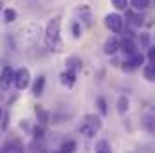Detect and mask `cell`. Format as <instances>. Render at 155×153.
Segmentation results:
<instances>
[{
    "instance_id": "cell-20",
    "label": "cell",
    "mask_w": 155,
    "mask_h": 153,
    "mask_svg": "<svg viewBox=\"0 0 155 153\" xmlns=\"http://www.w3.org/2000/svg\"><path fill=\"white\" fill-rule=\"evenodd\" d=\"M114 4V7L119 9V11H126L128 9V0H110Z\"/></svg>"
},
{
    "instance_id": "cell-6",
    "label": "cell",
    "mask_w": 155,
    "mask_h": 153,
    "mask_svg": "<svg viewBox=\"0 0 155 153\" xmlns=\"http://www.w3.org/2000/svg\"><path fill=\"white\" fill-rule=\"evenodd\" d=\"M143 65H144V54L135 52V54H132V56H130V60H128V61H124L123 69H124V70H134V69L143 67Z\"/></svg>"
},
{
    "instance_id": "cell-18",
    "label": "cell",
    "mask_w": 155,
    "mask_h": 153,
    "mask_svg": "<svg viewBox=\"0 0 155 153\" xmlns=\"http://www.w3.org/2000/svg\"><path fill=\"white\" fill-rule=\"evenodd\" d=\"M144 79H146V81H153L155 79V65L148 63V65L144 67Z\"/></svg>"
},
{
    "instance_id": "cell-8",
    "label": "cell",
    "mask_w": 155,
    "mask_h": 153,
    "mask_svg": "<svg viewBox=\"0 0 155 153\" xmlns=\"http://www.w3.org/2000/svg\"><path fill=\"white\" fill-rule=\"evenodd\" d=\"M76 13L81 16V22H85L87 25H92V13H90L88 5H79L76 9Z\"/></svg>"
},
{
    "instance_id": "cell-10",
    "label": "cell",
    "mask_w": 155,
    "mask_h": 153,
    "mask_svg": "<svg viewBox=\"0 0 155 153\" xmlns=\"http://www.w3.org/2000/svg\"><path fill=\"white\" fill-rule=\"evenodd\" d=\"M117 50H119V40H117V36H110L105 41V52L107 54H116Z\"/></svg>"
},
{
    "instance_id": "cell-22",
    "label": "cell",
    "mask_w": 155,
    "mask_h": 153,
    "mask_svg": "<svg viewBox=\"0 0 155 153\" xmlns=\"http://www.w3.org/2000/svg\"><path fill=\"white\" fill-rule=\"evenodd\" d=\"M141 43H143L144 49H150V47H152V43H150V34H148V33H143V34H141Z\"/></svg>"
},
{
    "instance_id": "cell-4",
    "label": "cell",
    "mask_w": 155,
    "mask_h": 153,
    "mask_svg": "<svg viewBox=\"0 0 155 153\" xmlns=\"http://www.w3.org/2000/svg\"><path fill=\"white\" fill-rule=\"evenodd\" d=\"M105 25H107V29H108L110 33L119 34V33L123 31V18H121L117 13H110V15L105 16Z\"/></svg>"
},
{
    "instance_id": "cell-16",
    "label": "cell",
    "mask_w": 155,
    "mask_h": 153,
    "mask_svg": "<svg viewBox=\"0 0 155 153\" xmlns=\"http://www.w3.org/2000/svg\"><path fill=\"white\" fill-rule=\"evenodd\" d=\"M76 151V142L74 141H65L60 146V153H74Z\"/></svg>"
},
{
    "instance_id": "cell-12",
    "label": "cell",
    "mask_w": 155,
    "mask_h": 153,
    "mask_svg": "<svg viewBox=\"0 0 155 153\" xmlns=\"http://www.w3.org/2000/svg\"><path fill=\"white\" fill-rule=\"evenodd\" d=\"M43 86H45V76H38V79L33 85V94L35 96H41L43 94Z\"/></svg>"
},
{
    "instance_id": "cell-28",
    "label": "cell",
    "mask_w": 155,
    "mask_h": 153,
    "mask_svg": "<svg viewBox=\"0 0 155 153\" xmlns=\"http://www.w3.org/2000/svg\"><path fill=\"white\" fill-rule=\"evenodd\" d=\"M2 9H4V4H2V0H0V11H2Z\"/></svg>"
},
{
    "instance_id": "cell-14",
    "label": "cell",
    "mask_w": 155,
    "mask_h": 153,
    "mask_svg": "<svg viewBox=\"0 0 155 153\" xmlns=\"http://www.w3.org/2000/svg\"><path fill=\"white\" fill-rule=\"evenodd\" d=\"M130 5L135 11H144L146 7H150V0H130Z\"/></svg>"
},
{
    "instance_id": "cell-25",
    "label": "cell",
    "mask_w": 155,
    "mask_h": 153,
    "mask_svg": "<svg viewBox=\"0 0 155 153\" xmlns=\"http://www.w3.org/2000/svg\"><path fill=\"white\" fill-rule=\"evenodd\" d=\"M148 61H150L152 65H155V47L153 45L148 49Z\"/></svg>"
},
{
    "instance_id": "cell-26",
    "label": "cell",
    "mask_w": 155,
    "mask_h": 153,
    "mask_svg": "<svg viewBox=\"0 0 155 153\" xmlns=\"http://www.w3.org/2000/svg\"><path fill=\"white\" fill-rule=\"evenodd\" d=\"M33 135H35L36 139L43 137V128H41V126H40V128H35V130H33Z\"/></svg>"
},
{
    "instance_id": "cell-23",
    "label": "cell",
    "mask_w": 155,
    "mask_h": 153,
    "mask_svg": "<svg viewBox=\"0 0 155 153\" xmlns=\"http://www.w3.org/2000/svg\"><path fill=\"white\" fill-rule=\"evenodd\" d=\"M132 18H134V20H132L134 25H143V24H144V22H143V20H144L143 15H132Z\"/></svg>"
},
{
    "instance_id": "cell-11",
    "label": "cell",
    "mask_w": 155,
    "mask_h": 153,
    "mask_svg": "<svg viewBox=\"0 0 155 153\" xmlns=\"http://www.w3.org/2000/svg\"><path fill=\"white\" fill-rule=\"evenodd\" d=\"M81 67H83V61H81L79 58H76V56H72V58L67 60V70H71V72L76 74V70L81 69Z\"/></svg>"
},
{
    "instance_id": "cell-19",
    "label": "cell",
    "mask_w": 155,
    "mask_h": 153,
    "mask_svg": "<svg viewBox=\"0 0 155 153\" xmlns=\"http://www.w3.org/2000/svg\"><path fill=\"white\" fill-rule=\"evenodd\" d=\"M4 20H5L7 24L15 22V20H16V11H15V9H11V7H7V9L4 11Z\"/></svg>"
},
{
    "instance_id": "cell-3",
    "label": "cell",
    "mask_w": 155,
    "mask_h": 153,
    "mask_svg": "<svg viewBox=\"0 0 155 153\" xmlns=\"http://www.w3.org/2000/svg\"><path fill=\"white\" fill-rule=\"evenodd\" d=\"M13 83H15V86H16L18 90H25V88L29 86V83H31L29 69H25V67L18 69V70L15 72V79H13Z\"/></svg>"
},
{
    "instance_id": "cell-30",
    "label": "cell",
    "mask_w": 155,
    "mask_h": 153,
    "mask_svg": "<svg viewBox=\"0 0 155 153\" xmlns=\"http://www.w3.org/2000/svg\"><path fill=\"white\" fill-rule=\"evenodd\" d=\"M54 153H60V151H54Z\"/></svg>"
},
{
    "instance_id": "cell-9",
    "label": "cell",
    "mask_w": 155,
    "mask_h": 153,
    "mask_svg": "<svg viewBox=\"0 0 155 153\" xmlns=\"http://www.w3.org/2000/svg\"><path fill=\"white\" fill-rule=\"evenodd\" d=\"M60 81H61V85H65L67 88H72L74 83H76V74L71 72V70H65V72L60 74Z\"/></svg>"
},
{
    "instance_id": "cell-7",
    "label": "cell",
    "mask_w": 155,
    "mask_h": 153,
    "mask_svg": "<svg viewBox=\"0 0 155 153\" xmlns=\"http://www.w3.org/2000/svg\"><path fill=\"white\" fill-rule=\"evenodd\" d=\"M119 49L124 52V54H128V56H132V54H135L137 52V45H135V41L132 38H124L119 40Z\"/></svg>"
},
{
    "instance_id": "cell-17",
    "label": "cell",
    "mask_w": 155,
    "mask_h": 153,
    "mask_svg": "<svg viewBox=\"0 0 155 153\" xmlns=\"http://www.w3.org/2000/svg\"><path fill=\"white\" fill-rule=\"evenodd\" d=\"M35 114H36V117H38L40 124H45V122L49 121V114H47L41 106H36V108H35Z\"/></svg>"
},
{
    "instance_id": "cell-29",
    "label": "cell",
    "mask_w": 155,
    "mask_h": 153,
    "mask_svg": "<svg viewBox=\"0 0 155 153\" xmlns=\"http://www.w3.org/2000/svg\"><path fill=\"white\" fill-rule=\"evenodd\" d=\"M0 119H2V108H0Z\"/></svg>"
},
{
    "instance_id": "cell-13",
    "label": "cell",
    "mask_w": 155,
    "mask_h": 153,
    "mask_svg": "<svg viewBox=\"0 0 155 153\" xmlns=\"http://www.w3.org/2000/svg\"><path fill=\"white\" fill-rule=\"evenodd\" d=\"M96 153H112V146H110V142L105 141V139L97 141V144H96Z\"/></svg>"
},
{
    "instance_id": "cell-5",
    "label": "cell",
    "mask_w": 155,
    "mask_h": 153,
    "mask_svg": "<svg viewBox=\"0 0 155 153\" xmlns=\"http://www.w3.org/2000/svg\"><path fill=\"white\" fill-rule=\"evenodd\" d=\"M13 79H15V70L11 67H4L0 72V88L9 90V86L13 85Z\"/></svg>"
},
{
    "instance_id": "cell-1",
    "label": "cell",
    "mask_w": 155,
    "mask_h": 153,
    "mask_svg": "<svg viewBox=\"0 0 155 153\" xmlns=\"http://www.w3.org/2000/svg\"><path fill=\"white\" fill-rule=\"evenodd\" d=\"M60 25H61V18L60 16L51 18L49 24H47V29H45V36H43L47 49L49 50H54V52L61 50V47H63L61 38H60Z\"/></svg>"
},
{
    "instance_id": "cell-21",
    "label": "cell",
    "mask_w": 155,
    "mask_h": 153,
    "mask_svg": "<svg viewBox=\"0 0 155 153\" xmlns=\"http://www.w3.org/2000/svg\"><path fill=\"white\" fill-rule=\"evenodd\" d=\"M97 108H99V112H101V115H107V101L103 99V97H97Z\"/></svg>"
},
{
    "instance_id": "cell-24",
    "label": "cell",
    "mask_w": 155,
    "mask_h": 153,
    "mask_svg": "<svg viewBox=\"0 0 155 153\" xmlns=\"http://www.w3.org/2000/svg\"><path fill=\"white\" fill-rule=\"evenodd\" d=\"M72 33H74V38H79V36H81V27H79V22H74V24H72Z\"/></svg>"
},
{
    "instance_id": "cell-27",
    "label": "cell",
    "mask_w": 155,
    "mask_h": 153,
    "mask_svg": "<svg viewBox=\"0 0 155 153\" xmlns=\"http://www.w3.org/2000/svg\"><path fill=\"white\" fill-rule=\"evenodd\" d=\"M144 124H146V128H148V132H153V124H152V117H146V119H144Z\"/></svg>"
},
{
    "instance_id": "cell-15",
    "label": "cell",
    "mask_w": 155,
    "mask_h": 153,
    "mask_svg": "<svg viewBox=\"0 0 155 153\" xmlns=\"http://www.w3.org/2000/svg\"><path fill=\"white\" fill-rule=\"evenodd\" d=\"M128 105H130L128 97H126V96H121V97L117 99V112H119V114H124V112L128 110Z\"/></svg>"
},
{
    "instance_id": "cell-2",
    "label": "cell",
    "mask_w": 155,
    "mask_h": 153,
    "mask_svg": "<svg viewBox=\"0 0 155 153\" xmlns=\"http://www.w3.org/2000/svg\"><path fill=\"white\" fill-rule=\"evenodd\" d=\"M101 126H103V121H101L97 115L96 114H87L83 117L81 124H79V132H81V135H85V137H94V135L101 130Z\"/></svg>"
}]
</instances>
